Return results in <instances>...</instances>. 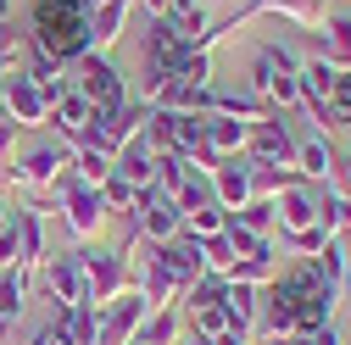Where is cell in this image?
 <instances>
[{
    "mask_svg": "<svg viewBox=\"0 0 351 345\" xmlns=\"http://www.w3.org/2000/svg\"><path fill=\"white\" fill-rule=\"evenodd\" d=\"M34 51L51 56L56 67H73L84 51H95L90 6L84 0H34Z\"/></svg>",
    "mask_w": 351,
    "mask_h": 345,
    "instance_id": "1",
    "label": "cell"
},
{
    "mask_svg": "<svg viewBox=\"0 0 351 345\" xmlns=\"http://www.w3.org/2000/svg\"><path fill=\"white\" fill-rule=\"evenodd\" d=\"M67 73H73L67 84H73V90L90 101L95 112H123V106H128V84H123V73H117V62H112L106 51H84Z\"/></svg>",
    "mask_w": 351,
    "mask_h": 345,
    "instance_id": "2",
    "label": "cell"
},
{
    "mask_svg": "<svg viewBox=\"0 0 351 345\" xmlns=\"http://www.w3.org/2000/svg\"><path fill=\"white\" fill-rule=\"evenodd\" d=\"M51 195H56V206H62V229H67L78 245H90V240L101 234V223H106V201H101V190H95V184H78L73 172H62Z\"/></svg>",
    "mask_w": 351,
    "mask_h": 345,
    "instance_id": "3",
    "label": "cell"
},
{
    "mask_svg": "<svg viewBox=\"0 0 351 345\" xmlns=\"http://www.w3.org/2000/svg\"><path fill=\"white\" fill-rule=\"evenodd\" d=\"M67 167H73V145H62V140H28L12 156V179L34 184V190H56V179Z\"/></svg>",
    "mask_w": 351,
    "mask_h": 345,
    "instance_id": "4",
    "label": "cell"
},
{
    "mask_svg": "<svg viewBox=\"0 0 351 345\" xmlns=\"http://www.w3.org/2000/svg\"><path fill=\"white\" fill-rule=\"evenodd\" d=\"M78 262H84V279H90V301H95V307L117 301L123 290H134V262H128L123 251H95V245H84Z\"/></svg>",
    "mask_w": 351,
    "mask_h": 345,
    "instance_id": "5",
    "label": "cell"
},
{
    "mask_svg": "<svg viewBox=\"0 0 351 345\" xmlns=\"http://www.w3.org/2000/svg\"><path fill=\"white\" fill-rule=\"evenodd\" d=\"M184 234V212H179V201L173 195H162L156 184L140 195V212H134V240H145V245H167V240H179Z\"/></svg>",
    "mask_w": 351,
    "mask_h": 345,
    "instance_id": "6",
    "label": "cell"
},
{
    "mask_svg": "<svg viewBox=\"0 0 351 345\" xmlns=\"http://www.w3.org/2000/svg\"><path fill=\"white\" fill-rule=\"evenodd\" d=\"M95 312H101V323H95V345H128V340L145 329V318H151V307H145L140 290H123L117 301H106V307H95Z\"/></svg>",
    "mask_w": 351,
    "mask_h": 345,
    "instance_id": "7",
    "label": "cell"
},
{
    "mask_svg": "<svg viewBox=\"0 0 351 345\" xmlns=\"http://www.w3.org/2000/svg\"><path fill=\"white\" fill-rule=\"evenodd\" d=\"M39 273H45V290H51L56 307H95L78 251H56V256H45V268H39Z\"/></svg>",
    "mask_w": 351,
    "mask_h": 345,
    "instance_id": "8",
    "label": "cell"
},
{
    "mask_svg": "<svg viewBox=\"0 0 351 345\" xmlns=\"http://www.w3.org/2000/svg\"><path fill=\"white\" fill-rule=\"evenodd\" d=\"M245 156H251L256 167H295V140H290V128H285V123H274V117L251 123Z\"/></svg>",
    "mask_w": 351,
    "mask_h": 345,
    "instance_id": "9",
    "label": "cell"
},
{
    "mask_svg": "<svg viewBox=\"0 0 351 345\" xmlns=\"http://www.w3.org/2000/svg\"><path fill=\"white\" fill-rule=\"evenodd\" d=\"M274 212H279V229L285 234H301V229H313L318 218H324V190H306V184H285L279 195H274Z\"/></svg>",
    "mask_w": 351,
    "mask_h": 345,
    "instance_id": "10",
    "label": "cell"
},
{
    "mask_svg": "<svg viewBox=\"0 0 351 345\" xmlns=\"http://www.w3.org/2000/svg\"><path fill=\"white\" fill-rule=\"evenodd\" d=\"M12 234H17V273L45 268V218L34 206H12Z\"/></svg>",
    "mask_w": 351,
    "mask_h": 345,
    "instance_id": "11",
    "label": "cell"
},
{
    "mask_svg": "<svg viewBox=\"0 0 351 345\" xmlns=\"http://www.w3.org/2000/svg\"><path fill=\"white\" fill-rule=\"evenodd\" d=\"M212 195H217V206H223V212H240V206L251 201V156H223V162H217Z\"/></svg>",
    "mask_w": 351,
    "mask_h": 345,
    "instance_id": "12",
    "label": "cell"
},
{
    "mask_svg": "<svg viewBox=\"0 0 351 345\" xmlns=\"http://www.w3.org/2000/svg\"><path fill=\"white\" fill-rule=\"evenodd\" d=\"M6 112H12L17 128L23 123H51V101H45V90H39L28 73H12L6 78Z\"/></svg>",
    "mask_w": 351,
    "mask_h": 345,
    "instance_id": "13",
    "label": "cell"
},
{
    "mask_svg": "<svg viewBox=\"0 0 351 345\" xmlns=\"http://www.w3.org/2000/svg\"><path fill=\"white\" fill-rule=\"evenodd\" d=\"M90 117H95V106L84 101L78 90H67V95L51 106V123H56V134H62L67 145H84V140H90Z\"/></svg>",
    "mask_w": 351,
    "mask_h": 345,
    "instance_id": "14",
    "label": "cell"
},
{
    "mask_svg": "<svg viewBox=\"0 0 351 345\" xmlns=\"http://www.w3.org/2000/svg\"><path fill=\"white\" fill-rule=\"evenodd\" d=\"M140 62H145V67H156V73H173V67L184 62V45H179V34L167 28V17H156V23H151L145 45H140Z\"/></svg>",
    "mask_w": 351,
    "mask_h": 345,
    "instance_id": "15",
    "label": "cell"
},
{
    "mask_svg": "<svg viewBox=\"0 0 351 345\" xmlns=\"http://www.w3.org/2000/svg\"><path fill=\"white\" fill-rule=\"evenodd\" d=\"M112 172H123L128 184H140V190H151L156 184V151H151V140L140 134V140H128L123 151H117V167Z\"/></svg>",
    "mask_w": 351,
    "mask_h": 345,
    "instance_id": "16",
    "label": "cell"
},
{
    "mask_svg": "<svg viewBox=\"0 0 351 345\" xmlns=\"http://www.w3.org/2000/svg\"><path fill=\"white\" fill-rule=\"evenodd\" d=\"M201 140H206L217 156H245L251 123H240V117H206V123H201Z\"/></svg>",
    "mask_w": 351,
    "mask_h": 345,
    "instance_id": "17",
    "label": "cell"
},
{
    "mask_svg": "<svg viewBox=\"0 0 351 345\" xmlns=\"http://www.w3.org/2000/svg\"><path fill=\"white\" fill-rule=\"evenodd\" d=\"M23 307H28V273L0 268V334H6V329L23 318Z\"/></svg>",
    "mask_w": 351,
    "mask_h": 345,
    "instance_id": "18",
    "label": "cell"
},
{
    "mask_svg": "<svg viewBox=\"0 0 351 345\" xmlns=\"http://www.w3.org/2000/svg\"><path fill=\"white\" fill-rule=\"evenodd\" d=\"M223 312H229V329H256L262 290H251V284H229V290H223Z\"/></svg>",
    "mask_w": 351,
    "mask_h": 345,
    "instance_id": "19",
    "label": "cell"
},
{
    "mask_svg": "<svg viewBox=\"0 0 351 345\" xmlns=\"http://www.w3.org/2000/svg\"><path fill=\"white\" fill-rule=\"evenodd\" d=\"M112 167H117V156H106V151H95V145H73V179L78 184H106L112 179Z\"/></svg>",
    "mask_w": 351,
    "mask_h": 345,
    "instance_id": "20",
    "label": "cell"
},
{
    "mask_svg": "<svg viewBox=\"0 0 351 345\" xmlns=\"http://www.w3.org/2000/svg\"><path fill=\"white\" fill-rule=\"evenodd\" d=\"M128 6H134V0H112V6L90 12V39H95V51H106L112 39L123 34V23H128Z\"/></svg>",
    "mask_w": 351,
    "mask_h": 345,
    "instance_id": "21",
    "label": "cell"
},
{
    "mask_svg": "<svg viewBox=\"0 0 351 345\" xmlns=\"http://www.w3.org/2000/svg\"><path fill=\"white\" fill-rule=\"evenodd\" d=\"M274 273H279V256L268 251V256H240V262H234L223 279H229V284H251V290H262Z\"/></svg>",
    "mask_w": 351,
    "mask_h": 345,
    "instance_id": "22",
    "label": "cell"
},
{
    "mask_svg": "<svg viewBox=\"0 0 351 345\" xmlns=\"http://www.w3.org/2000/svg\"><path fill=\"white\" fill-rule=\"evenodd\" d=\"M329 240H335V223H329V212H324V218H318L313 229H301V234H285V251L306 262V256H318V251H324Z\"/></svg>",
    "mask_w": 351,
    "mask_h": 345,
    "instance_id": "23",
    "label": "cell"
},
{
    "mask_svg": "<svg viewBox=\"0 0 351 345\" xmlns=\"http://www.w3.org/2000/svg\"><path fill=\"white\" fill-rule=\"evenodd\" d=\"M229 223H240V229H251V234H262V240H268L274 234V223H279V212H274V201H245L240 212H229Z\"/></svg>",
    "mask_w": 351,
    "mask_h": 345,
    "instance_id": "24",
    "label": "cell"
},
{
    "mask_svg": "<svg viewBox=\"0 0 351 345\" xmlns=\"http://www.w3.org/2000/svg\"><path fill=\"white\" fill-rule=\"evenodd\" d=\"M295 167L306 172V179H324V184H329L335 156H329V145H324V140H301V145H295Z\"/></svg>",
    "mask_w": 351,
    "mask_h": 345,
    "instance_id": "25",
    "label": "cell"
},
{
    "mask_svg": "<svg viewBox=\"0 0 351 345\" xmlns=\"http://www.w3.org/2000/svg\"><path fill=\"white\" fill-rule=\"evenodd\" d=\"M140 184H128L123 179V172H112V179L101 184V201H106V212H128V218H134V212H140Z\"/></svg>",
    "mask_w": 351,
    "mask_h": 345,
    "instance_id": "26",
    "label": "cell"
},
{
    "mask_svg": "<svg viewBox=\"0 0 351 345\" xmlns=\"http://www.w3.org/2000/svg\"><path fill=\"white\" fill-rule=\"evenodd\" d=\"M229 229V212L223 206H195V212H184V234H195V240H212V234H223Z\"/></svg>",
    "mask_w": 351,
    "mask_h": 345,
    "instance_id": "27",
    "label": "cell"
},
{
    "mask_svg": "<svg viewBox=\"0 0 351 345\" xmlns=\"http://www.w3.org/2000/svg\"><path fill=\"white\" fill-rule=\"evenodd\" d=\"M223 290H229V279H223V273H201V279L184 290V301H179V307H190V312L217 307V301H223Z\"/></svg>",
    "mask_w": 351,
    "mask_h": 345,
    "instance_id": "28",
    "label": "cell"
},
{
    "mask_svg": "<svg viewBox=\"0 0 351 345\" xmlns=\"http://www.w3.org/2000/svg\"><path fill=\"white\" fill-rule=\"evenodd\" d=\"M256 12H285V17H295V23H313V17H318L313 0H251L245 17H256Z\"/></svg>",
    "mask_w": 351,
    "mask_h": 345,
    "instance_id": "29",
    "label": "cell"
},
{
    "mask_svg": "<svg viewBox=\"0 0 351 345\" xmlns=\"http://www.w3.org/2000/svg\"><path fill=\"white\" fill-rule=\"evenodd\" d=\"M201 251H206V268H212V273H229V268L240 262V256H234V245H229L223 234H212V240H201Z\"/></svg>",
    "mask_w": 351,
    "mask_h": 345,
    "instance_id": "30",
    "label": "cell"
},
{
    "mask_svg": "<svg viewBox=\"0 0 351 345\" xmlns=\"http://www.w3.org/2000/svg\"><path fill=\"white\" fill-rule=\"evenodd\" d=\"M190 329H195V334H206V340H212V334H223V329H229L223 301H217V307H201V312H190Z\"/></svg>",
    "mask_w": 351,
    "mask_h": 345,
    "instance_id": "31",
    "label": "cell"
},
{
    "mask_svg": "<svg viewBox=\"0 0 351 345\" xmlns=\"http://www.w3.org/2000/svg\"><path fill=\"white\" fill-rule=\"evenodd\" d=\"M329 51H335V62L351 67V12H340V17L329 23Z\"/></svg>",
    "mask_w": 351,
    "mask_h": 345,
    "instance_id": "32",
    "label": "cell"
},
{
    "mask_svg": "<svg viewBox=\"0 0 351 345\" xmlns=\"http://www.w3.org/2000/svg\"><path fill=\"white\" fill-rule=\"evenodd\" d=\"M12 156H17V123H12L6 106H0V179L12 172Z\"/></svg>",
    "mask_w": 351,
    "mask_h": 345,
    "instance_id": "33",
    "label": "cell"
},
{
    "mask_svg": "<svg viewBox=\"0 0 351 345\" xmlns=\"http://www.w3.org/2000/svg\"><path fill=\"white\" fill-rule=\"evenodd\" d=\"M212 345H256L251 329H223V334H212Z\"/></svg>",
    "mask_w": 351,
    "mask_h": 345,
    "instance_id": "34",
    "label": "cell"
},
{
    "mask_svg": "<svg viewBox=\"0 0 351 345\" xmlns=\"http://www.w3.org/2000/svg\"><path fill=\"white\" fill-rule=\"evenodd\" d=\"M313 345H340V329H335V323H324V329H313Z\"/></svg>",
    "mask_w": 351,
    "mask_h": 345,
    "instance_id": "35",
    "label": "cell"
},
{
    "mask_svg": "<svg viewBox=\"0 0 351 345\" xmlns=\"http://www.w3.org/2000/svg\"><path fill=\"white\" fill-rule=\"evenodd\" d=\"M23 345H56V340H51V329H34V334H28Z\"/></svg>",
    "mask_w": 351,
    "mask_h": 345,
    "instance_id": "36",
    "label": "cell"
},
{
    "mask_svg": "<svg viewBox=\"0 0 351 345\" xmlns=\"http://www.w3.org/2000/svg\"><path fill=\"white\" fill-rule=\"evenodd\" d=\"M340 295H351V245H346V273H340Z\"/></svg>",
    "mask_w": 351,
    "mask_h": 345,
    "instance_id": "37",
    "label": "cell"
},
{
    "mask_svg": "<svg viewBox=\"0 0 351 345\" xmlns=\"http://www.w3.org/2000/svg\"><path fill=\"white\" fill-rule=\"evenodd\" d=\"M179 345H212V340H206V334H195V329H184V340H179Z\"/></svg>",
    "mask_w": 351,
    "mask_h": 345,
    "instance_id": "38",
    "label": "cell"
},
{
    "mask_svg": "<svg viewBox=\"0 0 351 345\" xmlns=\"http://www.w3.org/2000/svg\"><path fill=\"white\" fill-rule=\"evenodd\" d=\"M6 229H12V206L0 201V234H6Z\"/></svg>",
    "mask_w": 351,
    "mask_h": 345,
    "instance_id": "39",
    "label": "cell"
},
{
    "mask_svg": "<svg viewBox=\"0 0 351 345\" xmlns=\"http://www.w3.org/2000/svg\"><path fill=\"white\" fill-rule=\"evenodd\" d=\"M145 6H151V12H156V17H162V12H167V0H145Z\"/></svg>",
    "mask_w": 351,
    "mask_h": 345,
    "instance_id": "40",
    "label": "cell"
},
{
    "mask_svg": "<svg viewBox=\"0 0 351 345\" xmlns=\"http://www.w3.org/2000/svg\"><path fill=\"white\" fill-rule=\"evenodd\" d=\"M84 6H90V12H101V6H112V0H84Z\"/></svg>",
    "mask_w": 351,
    "mask_h": 345,
    "instance_id": "41",
    "label": "cell"
},
{
    "mask_svg": "<svg viewBox=\"0 0 351 345\" xmlns=\"http://www.w3.org/2000/svg\"><path fill=\"white\" fill-rule=\"evenodd\" d=\"M0 345H6V334H0Z\"/></svg>",
    "mask_w": 351,
    "mask_h": 345,
    "instance_id": "42",
    "label": "cell"
},
{
    "mask_svg": "<svg viewBox=\"0 0 351 345\" xmlns=\"http://www.w3.org/2000/svg\"><path fill=\"white\" fill-rule=\"evenodd\" d=\"M346 167H351V162H346ZM346 179H351V172H346Z\"/></svg>",
    "mask_w": 351,
    "mask_h": 345,
    "instance_id": "43",
    "label": "cell"
}]
</instances>
